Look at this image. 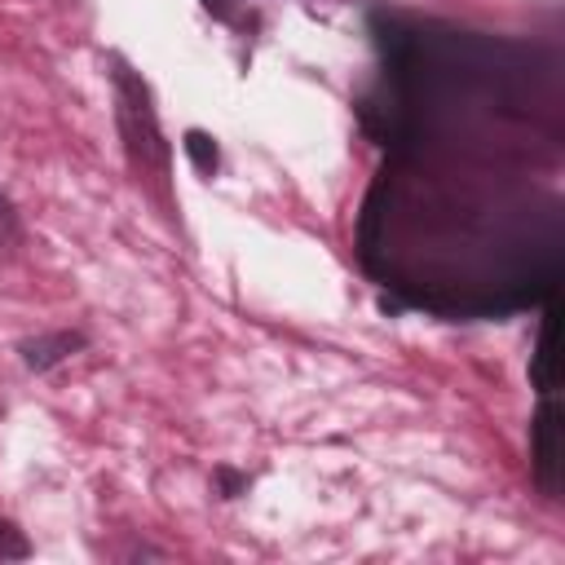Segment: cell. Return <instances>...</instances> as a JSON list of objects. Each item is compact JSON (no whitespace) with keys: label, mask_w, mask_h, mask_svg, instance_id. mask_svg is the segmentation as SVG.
<instances>
[{"label":"cell","mask_w":565,"mask_h":565,"mask_svg":"<svg viewBox=\"0 0 565 565\" xmlns=\"http://www.w3.org/2000/svg\"><path fill=\"white\" fill-rule=\"evenodd\" d=\"M530 472L547 499L561 494V411L552 393H539V406L530 415Z\"/></svg>","instance_id":"obj_2"},{"label":"cell","mask_w":565,"mask_h":565,"mask_svg":"<svg viewBox=\"0 0 565 565\" xmlns=\"http://www.w3.org/2000/svg\"><path fill=\"white\" fill-rule=\"evenodd\" d=\"M35 547L13 516H0V561H26Z\"/></svg>","instance_id":"obj_8"},{"label":"cell","mask_w":565,"mask_h":565,"mask_svg":"<svg viewBox=\"0 0 565 565\" xmlns=\"http://www.w3.org/2000/svg\"><path fill=\"white\" fill-rule=\"evenodd\" d=\"M252 472L247 468H234V463H216L212 468V490H216V499H238V494H247L252 490Z\"/></svg>","instance_id":"obj_7"},{"label":"cell","mask_w":565,"mask_h":565,"mask_svg":"<svg viewBox=\"0 0 565 565\" xmlns=\"http://www.w3.org/2000/svg\"><path fill=\"white\" fill-rule=\"evenodd\" d=\"M181 150H185V159L194 163V172H203V177H212V172L221 168V146H216V137L203 132V128H185Z\"/></svg>","instance_id":"obj_6"},{"label":"cell","mask_w":565,"mask_h":565,"mask_svg":"<svg viewBox=\"0 0 565 565\" xmlns=\"http://www.w3.org/2000/svg\"><path fill=\"white\" fill-rule=\"evenodd\" d=\"M110 88H115V128L128 163L137 172H168V141L150 102V84L119 53H110Z\"/></svg>","instance_id":"obj_1"},{"label":"cell","mask_w":565,"mask_h":565,"mask_svg":"<svg viewBox=\"0 0 565 565\" xmlns=\"http://www.w3.org/2000/svg\"><path fill=\"white\" fill-rule=\"evenodd\" d=\"M22 247H26V225H22V212H18V203L9 199V190L0 185V260H13Z\"/></svg>","instance_id":"obj_5"},{"label":"cell","mask_w":565,"mask_h":565,"mask_svg":"<svg viewBox=\"0 0 565 565\" xmlns=\"http://www.w3.org/2000/svg\"><path fill=\"white\" fill-rule=\"evenodd\" d=\"M84 349H88V331L84 327H49V331L22 335L13 353L31 375H49V371H57L62 362H71Z\"/></svg>","instance_id":"obj_3"},{"label":"cell","mask_w":565,"mask_h":565,"mask_svg":"<svg viewBox=\"0 0 565 565\" xmlns=\"http://www.w3.org/2000/svg\"><path fill=\"white\" fill-rule=\"evenodd\" d=\"M552 335H556V305L547 300V305H543V318H539L534 353H530V384H534L539 393H552V388H556V375H552Z\"/></svg>","instance_id":"obj_4"}]
</instances>
